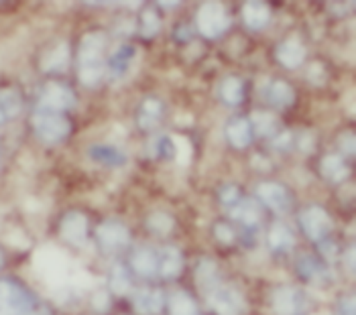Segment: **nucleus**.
Returning <instances> with one entry per match:
<instances>
[{"instance_id":"obj_5","label":"nucleus","mask_w":356,"mask_h":315,"mask_svg":"<svg viewBox=\"0 0 356 315\" xmlns=\"http://www.w3.org/2000/svg\"><path fill=\"white\" fill-rule=\"evenodd\" d=\"M195 25L204 37L216 39L230 29V17L222 2H204L195 15Z\"/></svg>"},{"instance_id":"obj_24","label":"nucleus","mask_w":356,"mask_h":315,"mask_svg":"<svg viewBox=\"0 0 356 315\" xmlns=\"http://www.w3.org/2000/svg\"><path fill=\"white\" fill-rule=\"evenodd\" d=\"M267 100L273 106L279 108H287L289 104H293L296 100V92L291 90V86L283 79H275L269 83L267 88Z\"/></svg>"},{"instance_id":"obj_6","label":"nucleus","mask_w":356,"mask_h":315,"mask_svg":"<svg viewBox=\"0 0 356 315\" xmlns=\"http://www.w3.org/2000/svg\"><path fill=\"white\" fill-rule=\"evenodd\" d=\"M76 106V94L65 86V83H59V81H49L41 96H39V110H47V112H57V114H63L67 110H72Z\"/></svg>"},{"instance_id":"obj_8","label":"nucleus","mask_w":356,"mask_h":315,"mask_svg":"<svg viewBox=\"0 0 356 315\" xmlns=\"http://www.w3.org/2000/svg\"><path fill=\"white\" fill-rule=\"evenodd\" d=\"M300 222H302L305 236L314 240V242L326 240L330 232H332V218H330L328 211L320 208V206L305 208L302 211V216H300Z\"/></svg>"},{"instance_id":"obj_36","label":"nucleus","mask_w":356,"mask_h":315,"mask_svg":"<svg viewBox=\"0 0 356 315\" xmlns=\"http://www.w3.org/2000/svg\"><path fill=\"white\" fill-rule=\"evenodd\" d=\"M340 147H342V151H346L348 155H355V136H353V132H346V134L340 138Z\"/></svg>"},{"instance_id":"obj_12","label":"nucleus","mask_w":356,"mask_h":315,"mask_svg":"<svg viewBox=\"0 0 356 315\" xmlns=\"http://www.w3.org/2000/svg\"><path fill=\"white\" fill-rule=\"evenodd\" d=\"M275 57L277 61L287 67V70H296L300 67L305 59V45L298 37H287L285 41H281L277 45V51H275Z\"/></svg>"},{"instance_id":"obj_31","label":"nucleus","mask_w":356,"mask_h":315,"mask_svg":"<svg viewBox=\"0 0 356 315\" xmlns=\"http://www.w3.org/2000/svg\"><path fill=\"white\" fill-rule=\"evenodd\" d=\"M110 287H112L114 293H118V295H124V293L129 291V287H131L129 275H127V270H124V266H122V264H116V266L112 268Z\"/></svg>"},{"instance_id":"obj_33","label":"nucleus","mask_w":356,"mask_h":315,"mask_svg":"<svg viewBox=\"0 0 356 315\" xmlns=\"http://www.w3.org/2000/svg\"><path fill=\"white\" fill-rule=\"evenodd\" d=\"M140 31H143V35H145V37H153V35H157V31H159V17H157V13H155V10L147 8V10L143 13Z\"/></svg>"},{"instance_id":"obj_37","label":"nucleus","mask_w":356,"mask_h":315,"mask_svg":"<svg viewBox=\"0 0 356 315\" xmlns=\"http://www.w3.org/2000/svg\"><path fill=\"white\" fill-rule=\"evenodd\" d=\"M348 268H350V270L355 268V250H353V248L348 250Z\"/></svg>"},{"instance_id":"obj_10","label":"nucleus","mask_w":356,"mask_h":315,"mask_svg":"<svg viewBox=\"0 0 356 315\" xmlns=\"http://www.w3.org/2000/svg\"><path fill=\"white\" fill-rule=\"evenodd\" d=\"M257 195L265 206H269L277 213H285L291 208V193H289V189L285 185L265 181V184L259 185Z\"/></svg>"},{"instance_id":"obj_27","label":"nucleus","mask_w":356,"mask_h":315,"mask_svg":"<svg viewBox=\"0 0 356 315\" xmlns=\"http://www.w3.org/2000/svg\"><path fill=\"white\" fill-rule=\"evenodd\" d=\"M67 61H70L67 43H57L54 49L43 57L41 67L43 72H61L63 67H67Z\"/></svg>"},{"instance_id":"obj_25","label":"nucleus","mask_w":356,"mask_h":315,"mask_svg":"<svg viewBox=\"0 0 356 315\" xmlns=\"http://www.w3.org/2000/svg\"><path fill=\"white\" fill-rule=\"evenodd\" d=\"M220 98H222V102L228 106H238L243 102V98H245V86H243V81L238 78H234V76H228V78L222 79V83H220Z\"/></svg>"},{"instance_id":"obj_35","label":"nucleus","mask_w":356,"mask_h":315,"mask_svg":"<svg viewBox=\"0 0 356 315\" xmlns=\"http://www.w3.org/2000/svg\"><path fill=\"white\" fill-rule=\"evenodd\" d=\"M216 236H218L220 242H224V244H228V242H232V240H234L232 230H230L226 224H218V226H216Z\"/></svg>"},{"instance_id":"obj_1","label":"nucleus","mask_w":356,"mask_h":315,"mask_svg":"<svg viewBox=\"0 0 356 315\" xmlns=\"http://www.w3.org/2000/svg\"><path fill=\"white\" fill-rule=\"evenodd\" d=\"M195 279L208 299V305L218 315H241L247 309L243 293L220 279L218 268L212 261L200 263L195 270Z\"/></svg>"},{"instance_id":"obj_28","label":"nucleus","mask_w":356,"mask_h":315,"mask_svg":"<svg viewBox=\"0 0 356 315\" xmlns=\"http://www.w3.org/2000/svg\"><path fill=\"white\" fill-rule=\"evenodd\" d=\"M169 314L171 315H202L193 297L186 291H175L169 299Z\"/></svg>"},{"instance_id":"obj_29","label":"nucleus","mask_w":356,"mask_h":315,"mask_svg":"<svg viewBox=\"0 0 356 315\" xmlns=\"http://www.w3.org/2000/svg\"><path fill=\"white\" fill-rule=\"evenodd\" d=\"M147 228L157 236H165V234H169L173 230V218L169 213H163V211L151 213L147 218Z\"/></svg>"},{"instance_id":"obj_38","label":"nucleus","mask_w":356,"mask_h":315,"mask_svg":"<svg viewBox=\"0 0 356 315\" xmlns=\"http://www.w3.org/2000/svg\"><path fill=\"white\" fill-rule=\"evenodd\" d=\"M0 264H2V255H0Z\"/></svg>"},{"instance_id":"obj_23","label":"nucleus","mask_w":356,"mask_h":315,"mask_svg":"<svg viewBox=\"0 0 356 315\" xmlns=\"http://www.w3.org/2000/svg\"><path fill=\"white\" fill-rule=\"evenodd\" d=\"M90 157L94 159L96 163L100 165H106V167H118V165H124L127 157L122 151H118L116 147H110V145H94L88 149Z\"/></svg>"},{"instance_id":"obj_4","label":"nucleus","mask_w":356,"mask_h":315,"mask_svg":"<svg viewBox=\"0 0 356 315\" xmlns=\"http://www.w3.org/2000/svg\"><path fill=\"white\" fill-rule=\"evenodd\" d=\"M33 131L35 134L45 143V145H57L63 138H67V134L72 132V124L63 114L57 112H47V110H35L33 114Z\"/></svg>"},{"instance_id":"obj_17","label":"nucleus","mask_w":356,"mask_h":315,"mask_svg":"<svg viewBox=\"0 0 356 315\" xmlns=\"http://www.w3.org/2000/svg\"><path fill=\"white\" fill-rule=\"evenodd\" d=\"M184 270V255L175 246H167L159 252V275L165 279H175Z\"/></svg>"},{"instance_id":"obj_2","label":"nucleus","mask_w":356,"mask_h":315,"mask_svg":"<svg viewBox=\"0 0 356 315\" xmlns=\"http://www.w3.org/2000/svg\"><path fill=\"white\" fill-rule=\"evenodd\" d=\"M106 35L104 33H86L80 43V57H78V78L86 88H96L108 72L106 63Z\"/></svg>"},{"instance_id":"obj_16","label":"nucleus","mask_w":356,"mask_h":315,"mask_svg":"<svg viewBox=\"0 0 356 315\" xmlns=\"http://www.w3.org/2000/svg\"><path fill=\"white\" fill-rule=\"evenodd\" d=\"M230 213L234 220H238L241 224H245L247 228H252L261 222L263 218V211H261V206L259 202L250 200V197H241L232 208H230Z\"/></svg>"},{"instance_id":"obj_13","label":"nucleus","mask_w":356,"mask_h":315,"mask_svg":"<svg viewBox=\"0 0 356 315\" xmlns=\"http://www.w3.org/2000/svg\"><path fill=\"white\" fill-rule=\"evenodd\" d=\"M165 295L159 289H140L133 295V307L140 315H159L163 312Z\"/></svg>"},{"instance_id":"obj_26","label":"nucleus","mask_w":356,"mask_h":315,"mask_svg":"<svg viewBox=\"0 0 356 315\" xmlns=\"http://www.w3.org/2000/svg\"><path fill=\"white\" fill-rule=\"evenodd\" d=\"M293 244H296V238L291 234V230L285 224H281V222L273 224V228L269 232V246H271V250L273 252H287V250L293 248Z\"/></svg>"},{"instance_id":"obj_19","label":"nucleus","mask_w":356,"mask_h":315,"mask_svg":"<svg viewBox=\"0 0 356 315\" xmlns=\"http://www.w3.org/2000/svg\"><path fill=\"white\" fill-rule=\"evenodd\" d=\"M135 57H137V49L133 45H122L110 59V74H112V78L120 79L122 76H127L131 72V67H133Z\"/></svg>"},{"instance_id":"obj_22","label":"nucleus","mask_w":356,"mask_h":315,"mask_svg":"<svg viewBox=\"0 0 356 315\" xmlns=\"http://www.w3.org/2000/svg\"><path fill=\"white\" fill-rule=\"evenodd\" d=\"M21 110H23V98L17 90H13V88L0 90V124L13 116H17Z\"/></svg>"},{"instance_id":"obj_14","label":"nucleus","mask_w":356,"mask_h":315,"mask_svg":"<svg viewBox=\"0 0 356 315\" xmlns=\"http://www.w3.org/2000/svg\"><path fill=\"white\" fill-rule=\"evenodd\" d=\"M243 19H245V25L248 29L261 31L271 21V6L267 2H261V0H250L243 6Z\"/></svg>"},{"instance_id":"obj_20","label":"nucleus","mask_w":356,"mask_h":315,"mask_svg":"<svg viewBox=\"0 0 356 315\" xmlns=\"http://www.w3.org/2000/svg\"><path fill=\"white\" fill-rule=\"evenodd\" d=\"M320 169H322V175L332 184H342L350 175L348 165L340 155H326L320 163Z\"/></svg>"},{"instance_id":"obj_21","label":"nucleus","mask_w":356,"mask_h":315,"mask_svg":"<svg viewBox=\"0 0 356 315\" xmlns=\"http://www.w3.org/2000/svg\"><path fill=\"white\" fill-rule=\"evenodd\" d=\"M161 116H163V104L157 98H147L138 110V127L143 131H151L159 124Z\"/></svg>"},{"instance_id":"obj_9","label":"nucleus","mask_w":356,"mask_h":315,"mask_svg":"<svg viewBox=\"0 0 356 315\" xmlns=\"http://www.w3.org/2000/svg\"><path fill=\"white\" fill-rule=\"evenodd\" d=\"M273 309L279 315H302L307 309V299L296 287H279L271 295Z\"/></svg>"},{"instance_id":"obj_7","label":"nucleus","mask_w":356,"mask_h":315,"mask_svg":"<svg viewBox=\"0 0 356 315\" xmlns=\"http://www.w3.org/2000/svg\"><path fill=\"white\" fill-rule=\"evenodd\" d=\"M96 238H98V244L102 246L104 252H118V250H122V248L129 246L131 232H129V228L122 222L110 218V220H104L98 226Z\"/></svg>"},{"instance_id":"obj_3","label":"nucleus","mask_w":356,"mask_h":315,"mask_svg":"<svg viewBox=\"0 0 356 315\" xmlns=\"http://www.w3.org/2000/svg\"><path fill=\"white\" fill-rule=\"evenodd\" d=\"M0 315H49L23 285L15 281H0Z\"/></svg>"},{"instance_id":"obj_30","label":"nucleus","mask_w":356,"mask_h":315,"mask_svg":"<svg viewBox=\"0 0 356 315\" xmlns=\"http://www.w3.org/2000/svg\"><path fill=\"white\" fill-rule=\"evenodd\" d=\"M250 127L263 136H273L277 132V120H275L273 114H269V112H254Z\"/></svg>"},{"instance_id":"obj_34","label":"nucleus","mask_w":356,"mask_h":315,"mask_svg":"<svg viewBox=\"0 0 356 315\" xmlns=\"http://www.w3.org/2000/svg\"><path fill=\"white\" fill-rule=\"evenodd\" d=\"M238 200H241V191H238L234 185L222 187V191H220V202H222V206H226V208L230 210Z\"/></svg>"},{"instance_id":"obj_11","label":"nucleus","mask_w":356,"mask_h":315,"mask_svg":"<svg viewBox=\"0 0 356 315\" xmlns=\"http://www.w3.org/2000/svg\"><path fill=\"white\" fill-rule=\"evenodd\" d=\"M61 236L72 246H83L88 240V218L82 211H70L61 220Z\"/></svg>"},{"instance_id":"obj_15","label":"nucleus","mask_w":356,"mask_h":315,"mask_svg":"<svg viewBox=\"0 0 356 315\" xmlns=\"http://www.w3.org/2000/svg\"><path fill=\"white\" fill-rule=\"evenodd\" d=\"M131 264H133V270L145 279L159 275V255L153 248H138L131 259Z\"/></svg>"},{"instance_id":"obj_18","label":"nucleus","mask_w":356,"mask_h":315,"mask_svg":"<svg viewBox=\"0 0 356 315\" xmlns=\"http://www.w3.org/2000/svg\"><path fill=\"white\" fill-rule=\"evenodd\" d=\"M226 138L234 149H247L252 143V127L247 118H234L226 127Z\"/></svg>"},{"instance_id":"obj_32","label":"nucleus","mask_w":356,"mask_h":315,"mask_svg":"<svg viewBox=\"0 0 356 315\" xmlns=\"http://www.w3.org/2000/svg\"><path fill=\"white\" fill-rule=\"evenodd\" d=\"M300 268H302L305 279H320L326 273L324 264H320L316 259H312V257H303L302 261H300Z\"/></svg>"}]
</instances>
